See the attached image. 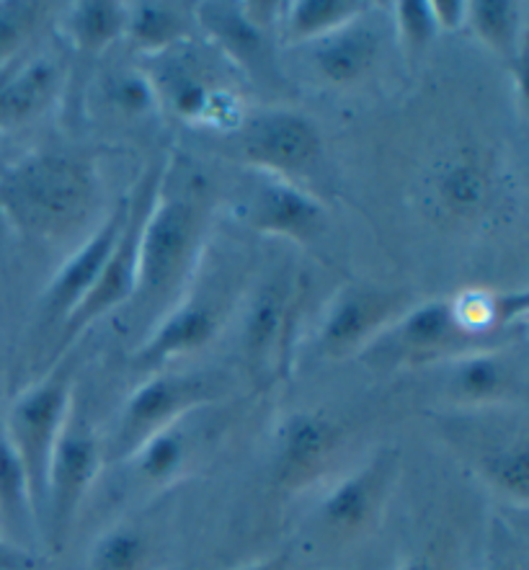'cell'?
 I'll return each instance as SVG.
<instances>
[{"label":"cell","mask_w":529,"mask_h":570,"mask_svg":"<svg viewBox=\"0 0 529 570\" xmlns=\"http://www.w3.org/2000/svg\"><path fill=\"white\" fill-rule=\"evenodd\" d=\"M99 202L96 168L68 153H29L0 174V212L16 233L39 243L84 235Z\"/></svg>","instance_id":"obj_1"},{"label":"cell","mask_w":529,"mask_h":570,"mask_svg":"<svg viewBox=\"0 0 529 570\" xmlns=\"http://www.w3.org/2000/svg\"><path fill=\"white\" fill-rule=\"evenodd\" d=\"M166 174V170H163ZM163 181V178H160ZM205 199L197 189L163 191L153 197L148 215L143 219L140 246H137L135 295L129 305L156 317L166 313L170 297L192 274L199 258V243L205 235Z\"/></svg>","instance_id":"obj_2"},{"label":"cell","mask_w":529,"mask_h":570,"mask_svg":"<svg viewBox=\"0 0 529 570\" xmlns=\"http://www.w3.org/2000/svg\"><path fill=\"white\" fill-rule=\"evenodd\" d=\"M72 397H76V364H72V356L62 354L45 372V377L21 390L3 411V429L27 470L37 521L42 517L47 468H50L55 442L70 413Z\"/></svg>","instance_id":"obj_3"},{"label":"cell","mask_w":529,"mask_h":570,"mask_svg":"<svg viewBox=\"0 0 529 570\" xmlns=\"http://www.w3.org/2000/svg\"><path fill=\"white\" fill-rule=\"evenodd\" d=\"M104 465V444L96 434L91 415L78 397H72L70 413L47 468L45 503L39 517V534L50 550H62V544L68 542L80 503L91 493Z\"/></svg>","instance_id":"obj_4"},{"label":"cell","mask_w":529,"mask_h":570,"mask_svg":"<svg viewBox=\"0 0 529 570\" xmlns=\"http://www.w3.org/2000/svg\"><path fill=\"white\" fill-rule=\"evenodd\" d=\"M212 397V382L202 374L153 372L125 401L111 442L104 444L106 462H125L145 439L205 409Z\"/></svg>","instance_id":"obj_5"},{"label":"cell","mask_w":529,"mask_h":570,"mask_svg":"<svg viewBox=\"0 0 529 570\" xmlns=\"http://www.w3.org/2000/svg\"><path fill=\"white\" fill-rule=\"evenodd\" d=\"M163 178V168L148 170L140 184H137L135 194H129L133 202H129V217L125 230H121L117 248L111 250L109 261L101 268L99 279L91 287V292L84 297L76 311L62 321V336H60V348H57V356L68 354L70 346L84 336V333L91 328V325L104 317L106 313L119 311L121 305H129V299L135 295V276H137V246H140V230L143 219L148 215L153 205V197H156L158 186Z\"/></svg>","instance_id":"obj_6"},{"label":"cell","mask_w":529,"mask_h":570,"mask_svg":"<svg viewBox=\"0 0 529 570\" xmlns=\"http://www.w3.org/2000/svg\"><path fill=\"white\" fill-rule=\"evenodd\" d=\"M158 76H150L158 104L170 109L186 125L212 127L231 132L243 125V104L227 88L212 83L197 57L186 52V45L156 57Z\"/></svg>","instance_id":"obj_7"},{"label":"cell","mask_w":529,"mask_h":570,"mask_svg":"<svg viewBox=\"0 0 529 570\" xmlns=\"http://www.w3.org/2000/svg\"><path fill=\"white\" fill-rule=\"evenodd\" d=\"M398 478V454L382 450L333 483L313 511V524L329 540H354L378 524Z\"/></svg>","instance_id":"obj_8"},{"label":"cell","mask_w":529,"mask_h":570,"mask_svg":"<svg viewBox=\"0 0 529 570\" xmlns=\"http://www.w3.org/2000/svg\"><path fill=\"white\" fill-rule=\"evenodd\" d=\"M442 364L439 393L458 409L496 411L525 401V360L509 348H470Z\"/></svg>","instance_id":"obj_9"},{"label":"cell","mask_w":529,"mask_h":570,"mask_svg":"<svg viewBox=\"0 0 529 570\" xmlns=\"http://www.w3.org/2000/svg\"><path fill=\"white\" fill-rule=\"evenodd\" d=\"M241 156L266 176L295 181L311 170L323 153L321 135L303 114L274 109L243 119L238 127Z\"/></svg>","instance_id":"obj_10"},{"label":"cell","mask_w":529,"mask_h":570,"mask_svg":"<svg viewBox=\"0 0 529 570\" xmlns=\"http://www.w3.org/2000/svg\"><path fill=\"white\" fill-rule=\"evenodd\" d=\"M227 315L225 299L217 289L205 287L189 297L176 299L133 354L137 372H158L168 362L182 360L209 346L223 328Z\"/></svg>","instance_id":"obj_11"},{"label":"cell","mask_w":529,"mask_h":570,"mask_svg":"<svg viewBox=\"0 0 529 570\" xmlns=\"http://www.w3.org/2000/svg\"><path fill=\"white\" fill-rule=\"evenodd\" d=\"M470 338L454 321L450 299H429L405 311L368 346L382 352L388 360L419 366L429 362H447L470 352Z\"/></svg>","instance_id":"obj_12"},{"label":"cell","mask_w":529,"mask_h":570,"mask_svg":"<svg viewBox=\"0 0 529 570\" xmlns=\"http://www.w3.org/2000/svg\"><path fill=\"white\" fill-rule=\"evenodd\" d=\"M344 442L339 421L323 411H295L280 423L274 442V480L284 491H303L323 478Z\"/></svg>","instance_id":"obj_13"},{"label":"cell","mask_w":529,"mask_h":570,"mask_svg":"<svg viewBox=\"0 0 529 570\" xmlns=\"http://www.w3.org/2000/svg\"><path fill=\"white\" fill-rule=\"evenodd\" d=\"M403 295L372 287L344 289L329 305L317 346L325 356L364 354L374 338L403 313Z\"/></svg>","instance_id":"obj_14"},{"label":"cell","mask_w":529,"mask_h":570,"mask_svg":"<svg viewBox=\"0 0 529 570\" xmlns=\"http://www.w3.org/2000/svg\"><path fill=\"white\" fill-rule=\"evenodd\" d=\"M129 202H133V197H121L109 215L86 235L84 243L65 258V264L52 276L50 287H47L42 297L47 321H65V317L84 303L88 292H91L101 268L111 256V250L117 248L121 230H125L129 217Z\"/></svg>","instance_id":"obj_15"},{"label":"cell","mask_w":529,"mask_h":570,"mask_svg":"<svg viewBox=\"0 0 529 570\" xmlns=\"http://www.w3.org/2000/svg\"><path fill=\"white\" fill-rule=\"evenodd\" d=\"M248 223L262 235L307 246L323 235L329 209L297 181L262 174L248 199Z\"/></svg>","instance_id":"obj_16"},{"label":"cell","mask_w":529,"mask_h":570,"mask_svg":"<svg viewBox=\"0 0 529 570\" xmlns=\"http://www.w3.org/2000/svg\"><path fill=\"white\" fill-rule=\"evenodd\" d=\"M295 317V292L284 276L266 279L248 297L243 313V354L254 370L264 372L266 366H282V356L287 352L290 325Z\"/></svg>","instance_id":"obj_17"},{"label":"cell","mask_w":529,"mask_h":570,"mask_svg":"<svg viewBox=\"0 0 529 570\" xmlns=\"http://www.w3.org/2000/svg\"><path fill=\"white\" fill-rule=\"evenodd\" d=\"M364 19L368 13L307 45L315 76L325 83L352 86L372 70L380 55V35L378 27Z\"/></svg>","instance_id":"obj_18"},{"label":"cell","mask_w":529,"mask_h":570,"mask_svg":"<svg viewBox=\"0 0 529 570\" xmlns=\"http://www.w3.org/2000/svg\"><path fill=\"white\" fill-rule=\"evenodd\" d=\"M62 68L50 55L19 57L0 83V129L35 119L60 88Z\"/></svg>","instance_id":"obj_19"},{"label":"cell","mask_w":529,"mask_h":570,"mask_svg":"<svg viewBox=\"0 0 529 570\" xmlns=\"http://www.w3.org/2000/svg\"><path fill=\"white\" fill-rule=\"evenodd\" d=\"M0 537L31 552L39 540L29 478L3 429V411H0Z\"/></svg>","instance_id":"obj_20"},{"label":"cell","mask_w":529,"mask_h":570,"mask_svg":"<svg viewBox=\"0 0 529 570\" xmlns=\"http://www.w3.org/2000/svg\"><path fill=\"white\" fill-rule=\"evenodd\" d=\"M194 21L219 47V52L233 57L235 65L254 72L266 62V31L243 13L241 3H197Z\"/></svg>","instance_id":"obj_21"},{"label":"cell","mask_w":529,"mask_h":570,"mask_svg":"<svg viewBox=\"0 0 529 570\" xmlns=\"http://www.w3.org/2000/svg\"><path fill=\"white\" fill-rule=\"evenodd\" d=\"M125 39L137 52L158 57L189 42L192 21L184 6L137 0V3H125Z\"/></svg>","instance_id":"obj_22"},{"label":"cell","mask_w":529,"mask_h":570,"mask_svg":"<svg viewBox=\"0 0 529 570\" xmlns=\"http://www.w3.org/2000/svg\"><path fill=\"white\" fill-rule=\"evenodd\" d=\"M473 468L496 493L525 507L529 499V452L525 436H501L478 446Z\"/></svg>","instance_id":"obj_23"},{"label":"cell","mask_w":529,"mask_h":570,"mask_svg":"<svg viewBox=\"0 0 529 570\" xmlns=\"http://www.w3.org/2000/svg\"><path fill=\"white\" fill-rule=\"evenodd\" d=\"M127 8L119 0H78L65 16V37L80 55H101L125 37Z\"/></svg>","instance_id":"obj_24"},{"label":"cell","mask_w":529,"mask_h":570,"mask_svg":"<svg viewBox=\"0 0 529 570\" xmlns=\"http://www.w3.org/2000/svg\"><path fill=\"white\" fill-rule=\"evenodd\" d=\"M370 3L364 0H295L284 3L282 35L292 45H311L331 31L368 13Z\"/></svg>","instance_id":"obj_25"},{"label":"cell","mask_w":529,"mask_h":570,"mask_svg":"<svg viewBox=\"0 0 529 570\" xmlns=\"http://www.w3.org/2000/svg\"><path fill=\"white\" fill-rule=\"evenodd\" d=\"M189 419V415H186ZM186 419L174 426L160 429L158 434L137 446L125 462H129L135 475L148 485H170L189 465L192 436L186 431Z\"/></svg>","instance_id":"obj_26"},{"label":"cell","mask_w":529,"mask_h":570,"mask_svg":"<svg viewBox=\"0 0 529 570\" xmlns=\"http://www.w3.org/2000/svg\"><path fill=\"white\" fill-rule=\"evenodd\" d=\"M437 197L450 215L468 219L486 209L491 197V178L473 156H452L439 168Z\"/></svg>","instance_id":"obj_27"},{"label":"cell","mask_w":529,"mask_h":570,"mask_svg":"<svg viewBox=\"0 0 529 570\" xmlns=\"http://www.w3.org/2000/svg\"><path fill=\"white\" fill-rule=\"evenodd\" d=\"M466 29L503 57L522 55V11L509 0H468Z\"/></svg>","instance_id":"obj_28"},{"label":"cell","mask_w":529,"mask_h":570,"mask_svg":"<svg viewBox=\"0 0 529 570\" xmlns=\"http://www.w3.org/2000/svg\"><path fill=\"white\" fill-rule=\"evenodd\" d=\"M153 542L137 524H114L88 550V570H150Z\"/></svg>","instance_id":"obj_29"},{"label":"cell","mask_w":529,"mask_h":570,"mask_svg":"<svg viewBox=\"0 0 529 570\" xmlns=\"http://www.w3.org/2000/svg\"><path fill=\"white\" fill-rule=\"evenodd\" d=\"M104 99L114 114L125 119L148 117L160 109L156 86L145 70H117L104 83Z\"/></svg>","instance_id":"obj_30"},{"label":"cell","mask_w":529,"mask_h":570,"mask_svg":"<svg viewBox=\"0 0 529 570\" xmlns=\"http://www.w3.org/2000/svg\"><path fill=\"white\" fill-rule=\"evenodd\" d=\"M45 3L0 0V70L16 62L45 19Z\"/></svg>","instance_id":"obj_31"},{"label":"cell","mask_w":529,"mask_h":570,"mask_svg":"<svg viewBox=\"0 0 529 570\" xmlns=\"http://www.w3.org/2000/svg\"><path fill=\"white\" fill-rule=\"evenodd\" d=\"M393 8L395 31L401 37V45L409 52L423 50L439 35L429 0H398Z\"/></svg>","instance_id":"obj_32"},{"label":"cell","mask_w":529,"mask_h":570,"mask_svg":"<svg viewBox=\"0 0 529 570\" xmlns=\"http://www.w3.org/2000/svg\"><path fill=\"white\" fill-rule=\"evenodd\" d=\"M437 31H462L468 21V0H429Z\"/></svg>","instance_id":"obj_33"},{"label":"cell","mask_w":529,"mask_h":570,"mask_svg":"<svg viewBox=\"0 0 529 570\" xmlns=\"http://www.w3.org/2000/svg\"><path fill=\"white\" fill-rule=\"evenodd\" d=\"M39 556L31 550L16 548V544L0 540V570H35Z\"/></svg>","instance_id":"obj_34"},{"label":"cell","mask_w":529,"mask_h":570,"mask_svg":"<svg viewBox=\"0 0 529 570\" xmlns=\"http://www.w3.org/2000/svg\"><path fill=\"white\" fill-rule=\"evenodd\" d=\"M235 570H290V556L287 552H276V556H268L264 560H254V563L241 566Z\"/></svg>","instance_id":"obj_35"},{"label":"cell","mask_w":529,"mask_h":570,"mask_svg":"<svg viewBox=\"0 0 529 570\" xmlns=\"http://www.w3.org/2000/svg\"><path fill=\"white\" fill-rule=\"evenodd\" d=\"M398 570H437V568L431 566L429 560H423V558H411V560H405V563L398 568Z\"/></svg>","instance_id":"obj_36"},{"label":"cell","mask_w":529,"mask_h":570,"mask_svg":"<svg viewBox=\"0 0 529 570\" xmlns=\"http://www.w3.org/2000/svg\"><path fill=\"white\" fill-rule=\"evenodd\" d=\"M13 65V62H11ZM11 65H8V68H11ZM8 68H3V70H0V83H3V78H6V72H8Z\"/></svg>","instance_id":"obj_37"},{"label":"cell","mask_w":529,"mask_h":570,"mask_svg":"<svg viewBox=\"0 0 529 570\" xmlns=\"http://www.w3.org/2000/svg\"><path fill=\"white\" fill-rule=\"evenodd\" d=\"M0 540H3V537H0Z\"/></svg>","instance_id":"obj_38"}]
</instances>
